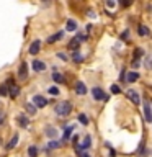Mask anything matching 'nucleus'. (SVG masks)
<instances>
[{"mask_svg": "<svg viewBox=\"0 0 152 157\" xmlns=\"http://www.w3.org/2000/svg\"><path fill=\"white\" fill-rule=\"evenodd\" d=\"M70 111H72V103L70 101H62L56 106V113L59 116H67V115H70Z\"/></svg>", "mask_w": 152, "mask_h": 157, "instance_id": "f257e3e1", "label": "nucleus"}, {"mask_svg": "<svg viewBox=\"0 0 152 157\" xmlns=\"http://www.w3.org/2000/svg\"><path fill=\"white\" fill-rule=\"evenodd\" d=\"M7 85H8V95L12 97V98H17V97L20 95V87H18V85H15L13 78H8Z\"/></svg>", "mask_w": 152, "mask_h": 157, "instance_id": "f03ea898", "label": "nucleus"}, {"mask_svg": "<svg viewBox=\"0 0 152 157\" xmlns=\"http://www.w3.org/2000/svg\"><path fill=\"white\" fill-rule=\"evenodd\" d=\"M126 97L129 98V100L134 103V105H141V97H139V92H136L134 88H129V90L126 92Z\"/></svg>", "mask_w": 152, "mask_h": 157, "instance_id": "7ed1b4c3", "label": "nucleus"}, {"mask_svg": "<svg viewBox=\"0 0 152 157\" xmlns=\"http://www.w3.org/2000/svg\"><path fill=\"white\" fill-rule=\"evenodd\" d=\"M18 78L20 80H26L28 78V64L26 62H21L18 67Z\"/></svg>", "mask_w": 152, "mask_h": 157, "instance_id": "20e7f679", "label": "nucleus"}, {"mask_svg": "<svg viewBox=\"0 0 152 157\" xmlns=\"http://www.w3.org/2000/svg\"><path fill=\"white\" fill-rule=\"evenodd\" d=\"M92 97L95 98V100H98V101H101V100H106V95H105V92H103V88H100V87H95V88H92Z\"/></svg>", "mask_w": 152, "mask_h": 157, "instance_id": "39448f33", "label": "nucleus"}, {"mask_svg": "<svg viewBox=\"0 0 152 157\" xmlns=\"http://www.w3.org/2000/svg\"><path fill=\"white\" fill-rule=\"evenodd\" d=\"M39 49H41V41H39V39H34V41L29 44L28 52L31 54V56H36V54L39 52Z\"/></svg>", "mask_w": 152, "mask_h": 157, "instance_id": "423d86ee", "label": "nucleus"}, {"mask_svg": "<svg viewBox=\"0 0 152 157\" xmlns=\"http://www.w3.org/2000/svg\"><path fill=\"white\" fill-rule=\"evenodd\" d=\"M33 105L36 108H44L48 105V100L44 97H41V95H34L33 97Z\"/></svg>", "mask_w": 152, "mask_h": 157, "instance_id": "0eeeda50", "label": "nucleus"}, {"mask_svg": "<svg viewBox=\"0 0 152 157\" xmlns=\"http://www.w3.org/2000/svg\"><path fill=\"white\" fill-rule=\"evenodd\" d=\"M17 121H18V124L21 126V128H28V124H29V118L26 115H18L17 116Z\"/></svg>", "mask_w": 152, "mask_h": 157, "instance_id": "6e6552de", "label": "nucleus"}, {"mask_svg": "<svg viewBox=\"0 0 152 157\" xmlns=\"http://www.w3.org/2000/svg\"><path fill=\"white\" fill-rule=\"evenodd\" d=\"M75 93L77 95H85L87 93V85L83 82H77L75 83Z\"/></svg>", "mask_w": 152, "mask_h": 157, "instance_id": "1a4fd4ad", "label": "nucleus"}, {"mask_svg": "<svg viewBox=\"0 0 152 157\" xmlns=\"http://www.w3.org/2000/svg\"><path fill=\"white\" fill-rule=\"evenodd\" d=\"M144 120L147 123H152V111H150L149 103H144Z\"/></svg>", "mask_w": 152, "mask_h": 157, "instance_id": "9d476101", "label": "nucleus"}, {"mask_svg": "<svg viewBox=\"0 0 152 157\" xmlns=\"http://www.w3.org/2000/svg\"><path fill=\"white\" fill-rule=\"evenodd\" d=\"M33 71H36V72H43L44 69H46V64H44L43 61H33Z\"/></svg>", "mask_w": 152, "mask_h": 157, "instance_id": "9b49d317", "label": "nucleus"}, {"mask_svg": "<svg viewBox=\"0 0 152 157\" xmlns=\"http://www.w3.org/2000/svg\"><path fill=\"white\" fill-rule=\"evenodd\" d=\"M124 77H126L124 80H127L129 83H134V82H137V78H139V74L137 72H127Z\"/></svg>", "mask_w": 152, "mask_h": 157, "instance_id": "f8f14e48", "label": "nucleus"}, {"mask_svg": "<svg viewBox=\"0 0 152 157\" xmlns=\"http://www.w3.org/2000/svg\"><path fill=\"white\" fill-rule=\"evenodd\" d=\"M90 146H92V137H90V136H85V139L82 141V144L78 146L77 149H78V151H80V149H88Z\"/></svg>", "mask_w": 152, "mask_h": 157, "instance_id": "ddd939ff", "label": "nucleus"}, {"mask_svg": "<svg viewBox=\"0 0 152 157\" xmlns=\"http://www.w3.org/2000/svg\"><path fill=\"white\" fill-rule=\"evenodd\" d=\"M62 36H64V33H62V31H57V33H54L52 36H49V38H48V43H49V44H52V43L59 41V39H61Z\"/></svg>", "mask_w": 152, "mask_h": 157, "instance_id": "4468645a", "label": "nucleus"}, {"mask_svg": "<svg viewBox=\"0 0 152 157\" xmlns=\"http://www.w3.org/2000/svg\"><path fill=\"white\" fill-rule=\"evenodd\" d=\"M137 33H139V36H149L150 34V29L146 26V25H141L139 28H137Z\"/></svg>", "mask_w": 152, "mask_h": 157, "instance_id": "2eb2a0df", "label": "nucleus"}, {"mask_svg": "<svg viewBox=\"0 0 152 157\" xmlns=\"http://www.w3.org/2000/svg\"><path fill=\"white\" fill-rule=\"evenodd\" d=\"M66 29H67V31H75V29H77V21H75V20H67Z\"/></svg>", "mask_w": 152, "mask_h": 157, "instance_id": "dca6fc26", "label": "nucleus"}, {"mask_svg": "<svg viewBox=\"0 0 152 157\" xmlns=\"http://www.w3.org/2000/svg\"><path fill=\"white\" fill-rule=\"evenodd\" d=\"M78 46H80V41H78L77 38L70 39V43H69V49H72V51H77Z\"/></svg>", "mask_w": 152, "mask_h": 157, "instance_id": "f3484780", "label": "nucleus"}, {"mask_svg": "<svg viewBox=\"0 0 152 157\" xmlns=\"http://www.w3.org/2000/svg\"><path fill=\"white\" fill-rule=\"evenodd\" d=\"M18 139H20V136H18V134H15V136L12 137V139H10V142H8V144H7V149H13V147L17 146V142H18Z\"/></svg>", "mask_w": 152, "mask_h": 157, "instance_id": "a211bd4d", "label": "nucleus"}, {"mask_svg": "<svg viewBox=\"0 0 152 157\" xmlns=\"http://www.w3.org/2000/svg\"><path fill=\"white\" fill-rule=\"evenodd\" d=\"M25 108H26V111H28L31 116H33V115H36V110H38V108L34 106L33 103H26V105H25Z\"/></svg>", "mask_w": 152, "mask_h": 157, "instance_id": "6ab92c4d", "label": "nucleus"}, {"mask_svg": "<svg viewBox=\"0 0 152 157\" xmlns=\"http://www.w3.org/2000/svg\"><path fill=\"white\" fill-rule=\"evenodd\" d=\"M144 66H146V69L152 71V54H147V56H146V59H144Z\"/></svg>", "mask_w": 152, "mask_h": 157, "instance_id": "aec40b11", "label": "nucleus"}, {"mask_svg": "<svg viewBox=\"0 0 152 157\" xmlns=\"http://www.w3.org/2000/svg\"><path fill=\"white\" fill-rule=\"evenodd\" d=\"M46 134L49 137H56L57 136V131H56V128H52V126H48L46 128Z\"/></svg>", "mask_w": 152, "mask_h": 157, "instance_id": "412c9836", "label": "nucleus"}, {"mask_svg": "<svg viewBox=\"0 0 152 157\" xmlns=\"http://www.w3.org/2000/svg\"><path fill=\"white\" fill-rule=\"evenodd\" d=\"M52 80H54V82H57V83H62V82H64V77H62V74H59V72H54V74H52Z\"/></svg>", "mask_w": 152, "mask_h": 157, "instance_id": "4be33fe9", "label": "nucleus"}, {"mask_svg": "<svg viewBox=\"0 0 152 157\" xmlns=\"http://www.w3.org/2000/svg\"><path fill=\"white\" fill-rule=\"evenodd\" d=\"M72 131H74V126H67V128H66V131H64V141H67L69 137H70Z\"/></svg>", "mask_w": 152, "mask_h": 157, "instance_id": "5701e85b", "label": "nucleus"}, {"mask_svg": "<svg viewBox=\"0 0 152 157\" xmlns=\"http://www.w3.org/2000/svg\"><path fill=\"white\" fill-rule=\"evenodd\" d=\"M142 56H144V51H142L141 48H136V49H134V59H137V61H139Z\"/></svg>", "mask_w": 152, "mask_h": 157, "instance_id": "b1692460", "label": "nucleus"}, {"mask_svg": "<svg viewBox=\"0 0 152 157\" xmlns=\"http://www.w3.org/2000/svg\"><path fill=\"white\" fill-rule=\"evenodd\" d=\"M28 155H29V157H38V149H36L34 146H31V147L28 149Z\"/></svg>", "mask_w": 152, "mask_h": 157, "instance_id": "393cba45", "label": "nucleus"}, {"mask_svg": "<svg viewBox=\"0 0 152 157\" xmlns=\"http://www.w3.org/2000/svg\"><path fill=\"white\" fill-rule=\"evenodd\" d=\"M72 59H74L75 62H82V61H83V57L80 56V54H78V51H74V54H72Z\"/></svg>", "mask_w": 152, "mask_h": 157, "instance_id": "a878e982", "label": "nucleus"}, {"mask_svg": "<svg viewBox=\"0 0 152 157\" xmlns=\"http://www.w3.org/2000/svg\"><path fill=\"white\" fill-rule=\"evenodd\" d=\"M78 121H80L83 126H87V124H88V118H87V115H78Z\"/></svg>", "mask_w": 152, "mask_h": 157, "instance_id": "bb28decb", "label": "nucleus"}, {"mask_svg": "<svg viewBox=\"0 0 152 157\" xmlns=\"http://www.w3.org/2000/svg\"><path fill=\"white\" fill-rule=\"evenodd\" d=\"M0 95H8V85H5V83L0 85Z\"/></svg>", "mask_w": 152, "mask_h": 157, "instance_id": "cd10ccee", "label": "nucleus"}, {"mask_svg": "<svg viewBox=\"0 0 152 157\" xmlns=\"http://www.w3.org/2000/svg\"><path fill=\"white\" fill-rule=\"evenodd\" d=\"M131 3H132V0H120V5H121L123 8H127Z\"/></svg>", "mask_w": 152, "mask_h": 157, "instance_id": "c85d7f7f", "label": "nucleus"}, {"mask_svg": "<svg viewBox=\"0 0 152 157\" xmlns=\"http://www.w3.org/2000/svg\"><path fill=\"white\" fill-rule=\"evenodd\" d=\"M56 147H61V142L59 141H51L49 142V149H56Z\"/></svg>", "mask_w": 152, "mask_h": 157, "instance_id": "c756f323", "label": "nucleus"}, {"mask_svg": "<svg viewBox=\"0 0 152 157\" xmlns=\"http://www.w3.org/2000/svg\"><path fill=\"white\" fill-rule=\"evenodd\" d=\"M111 93H115V95H118V93H121V88L118 85H111Z\"/></svg>", "mask_w": 152, "mask_h": 157, "instance_id": "7c9ffc66", "label": "nucleus"}, {"mask_svg": "<svg viewBox=\"0 0 152 157\" xmlns=\"http://www.w3.org/2000/svg\"><path fill=\"white\" fill-rule=\"evenodd\" d=\"M129 36H131L129 29H126V31H124V33L121 34V39H123V41H127V38H129Z\"/></svg>", "mask_w": 152, "mask_h": 157, "instance_id": "2f4dec72", "label": "nucleus"}, {"mask_svg": "<svg viewBox=\"0 0 152 157\" xmlns=\"http://www.w3.org/2000/svg\"><path fill=\"white\" fill-rule=\"evenodd\" d=\"M49 93H51V95H59V88L57 87H51L49 88Z\"/></svg>", "mask_w": 152, "mask_h": 157, "instance_id": "473e14b6", "label": "nucleus"}, {"mask_svg": "<svg viewBox=\"0 0 152 157\" xmlns=\"http://www.w3.org/2000/svg\"><path fill=\"white\" fill-rule=\"evenodd\" d=\"M132 67H134V69L141 67V61H137V59H134V61H132Z\"/></svg>", "mask_w": 152, "mask_h": 157, "instance_id": "72a5a7b5", "label": "nucleus"}, {"mask_svg": "<svg viewBox=\"0 0 152 157\" xmlns=\"http://www.w3.org/2000/svg\"><path fill=\"white\" fill-rule=\"evenodd\" d=\"M106 5H108V7H115V2H113V0H106Z\"/></svg>", "mask_w": 152, "mask_h": 157, "instance_id": "f704fd0d", "label": "nucleus"}, {"mask_svg": "<svg viewBox=\"0 0 152 157\" xmlns=\"http://www.w3.org/2000/svg\"><path fill=\"white\" fill-rule=\"evenodd\" d=\"M59 57H61L62 61H67V56H66V54H59Z\"/></svg>", "mask_w": 152, "mask_h": 157, "instance_id": "c9c22d12", "label": "nucleus"}, {"mask_svg": "<svg viewBox=\"0 0 152 157\" xmlns=\"http://www.w3.org/2000/svg\"><path fill=\"white\" fill-rule=\"evenodd\" d=\"M43 3H46V5H48V3H51V0H43Z\"/></svg>", "mask_w": 152, "mask_h": 157, "instance_id": "e433bc0d", "label": "nucleus"}, {"mask_svg": "<svg viewBox=\"0 0 152 157\" xmlns=\"http://www.w3.org/2000/svg\"><path fill=\"white\" fill-rule=\"evenodd\" d=\"M80 157H90V155H88V154H82Z\"/></svg>", "mask_w": 152, "mask_h": 157, "instance_id": "4c0bfd02", "label": "nucleus"}, {"mask_svg": "<svg viewBox=\"0 0 152 157\" xmlns=\"http://www.w3.org/2000/svg\"><path fill=\"white\" fill-rule=\"evenodd\" d=\"M2 116H3V113H0V120H2Z\"/></svg>", "mask_w": 152, "mask_h": 157, "instance_id": "58836bf2", "label": "nucleus"}]
</instances>
